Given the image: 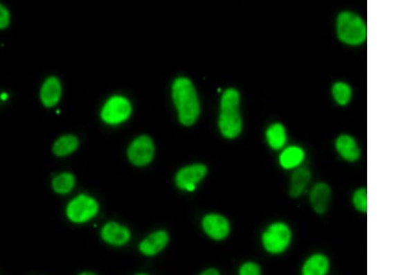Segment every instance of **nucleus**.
<instances>
[{"mask_svg":"<svg viewBox=\"0 0 416 275\" xmlns=\"http://www.w3.org/2000/svg\"><path fill=\"white\" fill-rule=\"evenodd\" d=\"M172 97L181 123L187 126L194 125L199 117L200 104L192 82L183 77L176 79L172 85Z\"/></svg>","mask_w":416,"mask_h":275,"instance_id":"obj_1","label":"nucleus"},{"mask_svg":"<svg viewBox=\"0 0 416 275\" xmlns=\"http://www.w3.org/2000/svg\"><path fill=\"white\" fill-rule=\"evenodd\" d=\"M239 94L234 88L223 93L219 126L220 132L227 139H235L241 134L242 122L239 111Z\"/></svg>","mask_w":416,"mask_h":275,"instance_id":"obj_2","label":"nucleus"},{"mask_svg":"<svg viewBox=\"0 0 416 275\" xmlns=\"http://www.w3.org/2000/svg\"><path fill=\"white\" fill-rule=\"evenodd\" d=\"M337 33L341 41L350 46L363 44L368 37V28L363 19L354 13L341 12L337 19Z\"/></svg>","mask_w":416,"mask_h":275,"instance_id":"obj_3","label":"nucleus"},{"mask_svg":"<svg viewBox=\"0 0 416 275\" xmlns=\"http://www.w3.org/2000/svg\"><path fill=\"white\" fill-rule=\"evenodd\" d=\"M98 210V203L95 199L87 195H80L69 203L66 214L74 224H84L95 218Z\"/></svg>","mask_w":416,"mask_h":275,"instance_id":"obj_4","label":"nucleus"},{"mask_svg":"<svg viewBox=\"0 0 416 275\" xmlns=\"http://www.w3.org/2000/svg\"><path fill=\"white\" fill-rule=\"evenodd\" d=\"M291 239L290 228L283 222H275L264 231L262 241L267 251L272 254H280L287 249Z\"/></svg>","mask_w":416,"mask_h":275,"instance_id":"obj_5","label":"nucleus"},{"mask_svg":"<svg viewBox=\"0 0 416 275\" xmlns=\"http://www.w3.org/2000/svg\"><path fill=\"white\" fill-rule=\"evenodd\" d=\"M132 112L131 103L126 98L114 96L105 104L101 112V118L109 125H118L128 119Z\"/></svg>","mask_w":416,"mask_h":275,"instance_id":"obj_6","label":"nucleus"},{"mask_svg":"<svg viewBox=\"0 0 416 275\" xmlns=\"http://www.w3.org/2000/svg\"><path fill=\"white\" fill-rule=\"evenodd\" d=\"M154 153H155L154 143L147 136L138 137L132 143L128 150L129 161L136 166H145L150 163Z\"/></svg>","mask_w":416,"mask_h":275,"instance_id":"obj_7","label":"nucleus"},{"mask_svg":"<svg viewBox=\"0 0 416 275\" xmlns=\"http://www.w3.org/2000/svg\"><path fill=\"white\" fill-rule=\"evenodd\" d=\"M208 172V168L203 164H192L181 169L176 175V185L180 189L194 191L198 183L202 181Z\"/></svg>","mask_w":416,"mask_h":275,"instance_id":"obj_8","label":"nucleus"},{"mask_svg":"<svg viewBox=\"0 0 416 275\" xmlns=\"http://www.w3.org/2000/svg\"><path fill=\"white\" fill-rule=\"evenodd\" d=\"M202 225L206 235L215 240H222L230 233L228 220L219 214H208L204 217Z\"/></svg>","mask_w":416,"mask_h":275,"instance_id":"obj_9","label":"nucleus"},{"mask_svg":"<svg viewBox=\"0 0 416 275\" xmlns=\"http://www.w3.org/2000/svg\"><path fill=\"white\" fill-rule=\"evenodd\" d=\"M101 238L112 246H123L131 238L128 228L115 222H107L101 230Z\"/></svg>","mask_w":416,"mask_h":275,"instance_id":"obj_10","label":"nucleus"},{"mask_svg":"<svg viewBox=\"0 0 416 275\" xmlns=\"http://www.w3.org/2000/svg\"><path fill=\"white\" fill-rule=\"evenodd\" d=\"M62 96V85L55 76L48 77L41 87L40 98L43 105L46 108L56 106Z\"/></svg>","mask_w":416,"mask_h":275,"instance_id":"obj_11","label":"nucleus"},{"mask_svg":"<svg viewBox=\"0 0 416 275\" xmlns=\"http://www.w3.org/2000/svg\"><path fill=\"white\" fill-rule=\"evenodd\" d=\"M169 235L166 231H156L141 242L139 249L144 255L154 256L165 249V247L169 243Z\"/></svg>","mask_w":416,"mask_h":275,"instance_id":"obj_12","label":"nucleus"},{"mask_svg":"<svg viewBox=\"0 0 416 275\" xmlns=\"http://www.w3.org/2000/svg\"><path fill=\"white\" fill-rule=\"evenodd\" d=\"M332 191L327 184H316L310 194V202L316 213L322 214L326 213L329 208Z\"/></svg>","mask_w":416,"mask_h":275,"instance_id":"obj_13","label":"nucleus"},{"mask_svg":"<svg viewBox=\"0 0 416 275\" xmlns=\"http://www.w3.org/2000/svg\"><path fill=\"white\" fill-rule=\"evenodd\" d=\"M336 148L338 154L348 161H355L359 159L361 151L354 137L348 134L338 136L336 141Z\"/></svg>","mask_w":416,"mask_h":275,"instance_id":"obj_14","label":"nucleus"},{"mask_svg":"<svg viewBox=\"0 0 416 275\" xmlns=\"http://www.w3.org/2000/svg\"><path fill=\"white\" fill-rule=\"evenodd\" d=\"M329 263L326 256L313 255L305 261L302 267V275H326L329 271Z\"/></svg>","mask_w":416,"mask_h":275,"instance_id":"obj_15","label":"nucleus"},{"mask_svg":"<svg viewBox=\"0 0 416 275\" xmlns=\"http://www.w3.org/2000/svg\"><path fill=\"white\" fill-rule=\"evenodd\" d=\"M311 179V172L307 168L298 169L291 176L290 195L293 197H298L304 193Z\"/></svg>","mask_w":416,"mask_h":275,"instance_id":"obj_16","label":"nucleus"},{"mask_svg":"<svg viewBox=\"0 0 416 275\" xmlns=\"http://www.w3.org/2000/svg\"><path fill=\"white\" fill-rule=\"evenodd\" d=\"M304 159L305 152L301 148L290 147L280 154V163L284 169L290 170L299 166Z\"/></svg>","mask_w":416,"mask_h":275,"instance_id":"obj_17","label":"nucleus"},{"mask_svg":"<svg viewBox=\"0 0 416 275\" xmlns=\"http://www.w3.org/2000/svg\"><path fill=\"white\" fill-rule=\"evenodd\" d=\"M79 140L73 134H65L60 136L56 142L54 143L52 150L55 155L59 157H65L73 153L78 148Z\"/></svg>","mask_w":416,"mask_h":275,"instance_id":"obj_18","label":"nucleus"},{"mask_svg":"<svg viewBox=\"0 0 416 275\" xmlns=\"http://www.w3.org/2000/svg\"><path fill=\"white\" fill-rule=\"evenodd\" d=\"M266 139L273 150H280L285 145L286 131L282 123H274L266 131Z\"/></svg>","mask_w":416,"mask_h":275,"instance_id":"obj_19","label":"nucleus"},{"mask_svg":"<svg viewBox=\"0 0 416 275\" xmlns=\"http://www.w3.org/2000/svg\"><path fill=\"white\" fill-rule=\"evenodd\" d=\"M75 186V177L70 172H63L56 176L52 181V188L57 194L70 193Z\"/></svg>","mask_w":416,"mask_h":275,"instance_id":"obj_20","label":"nucleus"},{"mask_svg":"<svg viewBox=\"0 0 416 275\" xmlns=\"http://www.w3.org/2000/svg\"><path fill=\"white\" fill-rule=\"evenodd\" d=\"M332 94L336 103L341 106H345L352 98V89L346 82H336L332 88Z\"/></svg>","mask_w":416,"mask_h":275,"instance_id":"obj_21","label":"nucleus"},{"mask_svg":"<svg viewBox=\"0 0 416 275\" xmlns=\"http://www.w3.org/2000/svg\"><path fill=\"white\" fill-rule=\"evenodd\" d=\"M354 207L362 213L368 211V191L365 188L358 189L352 197Z\"/></svg>","mask_w":416,"mask_h":275,"instance_id":"obj_22","label":"nucleus"},{"mask_svg":"<svg viewBox=\"0 0 416 275\" xmlns=\"http://www.w3.org/2000/svg\"><path fill=\"white\" fill-rule=\"evenodd\" d=\"M239 275H261L260 268L257 264L246 263L239 268Z\"/></svg>","mask_w":416,"mask_h":275,"instance_id":"obj_23","label":"nucleus"},{"mask_svg":"<svg viewBox=\"0 0 416 275\" xmlns=\"http://www.w3.org/2000/svg\"><path fill=\"white\" fill-rule=\"evenodd\" d=\"M10 15L7 8L0 3V30L7 28L10 26Z\"/></svg>","mask_w":416,"mask_h":275,"instance_id":"obj_24","label":"nucleus"},{"mask_svg":"<svg viewBox=\"0 0 416 275\" xmlns=\"http://www.w3.org/2000/svg\"><path fill=\"white\" fill-rule=\"evenodd\" d=\"M201 275H219V272L216 269H208Z\"/></svg>","mask_w":416,"mask_h":275,"instance_id":"obj_25","label":"nucleus"},{"mask_svg":"<svg viewBox=\"0 0 416 275\" xmlns=\"http://www.w3.org/2000/svg\"><path fill=\"white\" fill-rule=\"evenodd\" d=\"M79 275H96L95 274H92V272H82V274Z\"/></svg>","mask_w":416,"mask_h":275,"instance_id":"obj_26","label":"nucleus"},{"mask_svg":"<svg viewBox=\"0 0 416 275\" xmlns=\"http://www.w3.org/2000/svg\"><path fill=\"white\" fill-rule=\"evenodd\" d=\"M137 275H147V274H137Z\"/></svg>","mask_w":416,"mask_h":275,"instance_id":"obj_27","label":"nucleus"}]
</instances>
